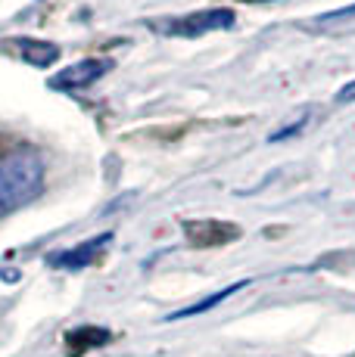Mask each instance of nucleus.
I'll return each mask as SVG.
<instances>
[{"label": "nucleus", "mask_w": 355, "mask_h": 357, "mask_svg": "<svg viewBox=\"0 0 355 357\" xmlns=\"http://www.w3.org/2000/svg\"><path fill=\"white\" fill-rule=\"evenodd\" d=\"M44 190V159L35 149L0 155V218L25 208Z\"/></svg>", "instance_id": "f257e3e1"}, {"label": "nucleus", "mask_w": 355, "mask_h": 357, "mask_svg": "<svg viewBox=\"0 0 355 357\" xmlns=\"http://www.w3.org/2000/svg\"><path fill=\"white\" fill-rule=\"evenodd\" d=\"M234 22H237L234 13L218 6V10H200V13H190V16H172L159 29L172 34V38H200V34H209V31L234 29Z\"/></svg>", "instance_id": "f03ea898"}, {"label": "nucleus", "mask_w": 355, "mask_h": 357, "mask_svg": "<svg viewBox=\"0 0 355 357\" xmlns=\"http://www.w3.org/2000/svg\"><path fill=\"white\" fill-rule=\"evenodd\" d=\"M184 236L196 249H215V245H228L240 239V227L231 221H218V218H194V221L181 224Z\"/></svg>", "instance_id": "7ed1b4c3"}, {"label": "nucleus", "mask_w": 355, "mask_h": 357, "mask_svg": "<svg viewBox=\"0 0 355 357\" xmlns=\"http://www.w3.org/2000/svg\"><path fill=\"white\" fill-rule=\"evenodd\" d=\"M109 68H113L109 59H81V63L66 66V68H59L57 75H50V81H47V84H50L53 91H63V93L85 91V87L97 84Z\"/></svg>", "instance_id": "20e7f679"}, {"label": "nucleus", "mask_w": 355, "mask_h": 357, "mask_svg": "<svg viewBox=\"0 0 355 357\" xmlns=\"http://www.w3.org/2000/svg\"><path fill=\"white\" fill-rule=\"evenodd\" d=\"M109 243H113V233H100V236L87 239V243H78L75 249H66V252L50 255V264L53 267H66V271H78V267L94 264V261L103 255V249Z\"/></svg>", "instance_id": "39448f33"}, {"label": "nucleus", "mask_w": 355, "mask_h": 357, "mask_svg": "<svg viewBox=\"0 0 355 357\" xmlns=\"http://www.w3.org/2000/svg\"><path fill=\"white\" fill-rule=\"evenodd\" d=\"M109 339H113V333L103 326H78L66 335V351L69 357H78L85 351H94V348H103Z\"/></svg>", "instance_id": "423d86ee"}, {"label": "nucleus", "mask_w": 355, "mask_h": 357, "mask_svg": "<svg viewBox=\"0 0 355 357\" xmlns=\"http://www.w3.org/2000/svg\"><path fill=\"white\" fill-rule=\"evenodd\" d=\"M13 44L19 47V56H22L29 66H35V68H47V66H53L59 59V47L50 44V40L19 38V40H13Z\"/></svg>", "instance_id": "0eeeda50"}, {"label": "nucleus", "mask_w": 355, "mask_h": 357, "mask_svg": "<svg viewBox=\"0 0 355 357\" xmlns=\"http://www.w3.org/2000/svg\"><path fill=\"white\" fill-rule=\"evenodd\" d=\"M247 283H234V286H228V289H222V292H215V295H209V298H203V301H196V305H190V307H184V311H178L172 314L168 320H181V317H194V314H203V311H209V307H215V305H222L228 295H234V292H240Z\"/></svg>", "instance_id": "6e6552de"}, {"label": "nucleus", "mask_w": 355, "mask_h": 357, "mask_svg": "<svg viewBox=\"0 0 355 357\" xmlns=\"http://www.w3.org/2000/svg\"><path fill=\"white\" fill-rule=\"evenodd\" d=\"M355 16V3H346L340 10H331V13H321L318 22H333V19H352Z\"/></svg>", "instance_id": "1a4fd4ad"}, {"label": "nucleus", "mask_w": 355, "mask_h": 357, "mask_svg": "<svg viewBox=\"0 0 355 357\" xmlns=\"http://www.w3.org/2000/svg\"><path fill=\"white\" fill-rule=\"evenodd\" d=\"M337 100H340V102H352V100H355V81H349V84H346L343 91L337 93Z\"/></svg>", "instance_id": "9d476101"}, {"label": "nucleus", "mask_w": 355, "mask_h": 357, "mask_svg": "<svg viewBox=\"0 0 355 357\" xmlns=\"http://www.w3.org/2000/svg\"><path fill=\"white\" fill-rule=\"evenodd\" d=\"M247 3H268V0H247Z\"/></svg>", "instance_id": "9b49d317"}]
</instances>
